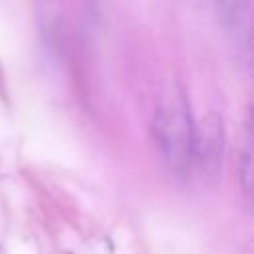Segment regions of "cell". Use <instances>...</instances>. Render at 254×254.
Segmentation results:
<instances>
[{"mask_svg": "<svg viewBox=\"0 0 254 254\" xmlns=\"http://www.w3.org/2000/svg\"><path fill=\"white\" fill-rule=\"evenodd\" d=\"M194 125L185 93L177 85L165 89L153 113V141L165 167L181 179L192 173Z\"/></svg>", "mask_w": 254, "mask_h": 254, "instance_id": "6da1fadb", "label": "cell"}, {"mask_svg": "<svg viewBox=\"0 0 254 254\" xmlns=\"http://www.w3.org/2000/svg\"><path fill=\"white\" fill-rule=\"evenodd\" d=\"M224 149V129L222 121L216 113L202 117L198 125H194V147H192V173H200V177H214L218 173Z\"/></svg>", "mask_w": 254, "mask_h": 254, "instance_id": "7a4b0ae2", "label": "cell"}, {"mask_svg": "<svg viewBox=\"0 0 254 254\" xmlns=\"http://www.w3.org/2000/svg\"><path fill=\"white\" fill-rule=\"evenodd\" d=\"M224 28L236 44L248 46L250 38V0H216Z\"/></svg>", "mask_w": 254, "mask_h": 254, "instance_id": "3957f363", "label": "cell"}, {"mask_svg": "<svg viewBox=\"0 0 254 254\" xmlns=\"http://www.w3.org/2000/svg\"><path fill=\"white\" fill-rule=\"evenodd\" d=\"M240 171H242L244 189H250V179H252V125H250V121L244 127V143H242V151H240Z\"/></svg>", "mask_w": 254, "mask_h": 254, "instance_id": "277c9868", "label": "cell"}]
</instances>
